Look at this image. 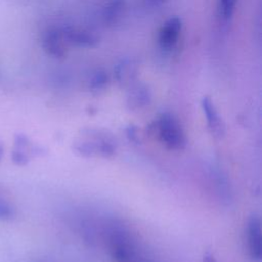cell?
<instances>
[{
    "label": "cell",
    "mask_w": 262,
    "mask_h": 262,
    "mask_svg": "<svg viewBox=\"0 0 262 262\" xmlns=\"http://www.w3.org/2000/svg\"><path fill=\"white\" fill-rule=\"evenodd\" d=\"M248 249L251 259L254 262H261L262 259V236L261 221L258 216H252L248 222Z\"/></svg>",
    "instance_id": "277c9868"
},
{
    "label": "cell",
    "mask_w": 262,
    "mask_h": 262,
    "mask_svg": "<svg viewBox=\"0 0 262 262\" xmlns=\"http://www.w3.org/2000/svg\"><path fill=\"white\" fill-rule=\"evenodd\" d=\"M126 9L125 0H108L102 9V19L107 26L119 23Z\"/></svg>",
    "instance_id": "9c48e42d"
},
{
    "label": "cell",
    "mask_w": 262,
    "mask_h": 262,
    "mask_svg": "<svg viewBox=\"0 0 262 262\" xmlns=\"http://www.w3.org/2000/svg\"><path fill=\"white\" fill-rule=\"evenodd\" d=\"M62 33L67 43L75 46L94 47L99 42L98 37L88 30L74 27H66L62 29Z\"/></svg>",
    "instance_id": "5b68a950"
},
{
    "label": "cell",
    "mask_w": 262,
    "mask_h": 262,
    "mask_svg": "<svg viewBox=\"0 0 262 262\" xmlns=\"http://www.w3.org/2000/svg\"><path fill=\"white\" fill-rule=\"evenodd\" d=\"M13 214V210L10 205L3 199H0V219L10 218Z\"/></svg>",
    "instance_id": "5bb4252c"
},
{
    "label": "cell",
    "mask_w": 262,
    "mask_h": 262,
    "mask_svg": "<svg viewBox=\"0 0 262 262\" xmlns=\"http://www.w3.org/2000/svg\"><path fill=\"white\" fill-rule=\"evenodd\" d=\"M204 262H215L214 261V257L211 254H206L204 257Z\"/></svg>",
    "instance_id": "2e32d148"
},
{
    "label": "cell",
    "mask_w": 262,
    "mask_h": 262,
    "mask_svg": "<svg viewBox=\"0 0 262 262\" xmlns=\"http://www.w3.org/2000/svg\"><path fill=\"white\" fill-rule=\"evenodd\" d=\"M67 41L64 39L62 29L50 28L48 29L42 39V46L44 51L55 58H61L67 52Z\"/></svg>",
    "instance_id": "3957f363"
},
{
    "label": "cell",
    "mask_w": 262,
    "mask_h": 262,
    "mask_svg": "<svg viewBox=\"0 0 262 262\" xmlns=\"http://www.w3.org/2000/svg\"><path fill=\"white\" fill-rule=\"evenodd\" d=\"M2 152H3V148H2V145H1V143H0V159H1V157H2Z\"/></svg>",
    "instance_id": "e0dca14e"
},
{
    "label": "cell",
    "mask_w": 262,
    "mask_h": 262,
    "mask_svg": "<svg viewBox=\"0 0 262 262\" xmlns=\"http://www.w3.org/2000/svg\"><path fill=\"white\" fill-rule=\"evenodd\" d=\"M166 0H145V2L147 3L148 6H151V7H157V6H160L162 5Z\"/></svg>",
    "instance_id": "9a60e30c"
},
{
    "label": "cell",
    "mask_w": 262,
    "mask_h": 262,
    "mask_svg": "<svg viewBox=\"0 0 262 262\" xmlns=\"http://www.w3.org/2000/svg\"><path fill=\"white\" fill-rule=\"evenodd\" d=\"M110 249L114 262H137L132 241L122 230L112 232L110 236Z\"/></svg>",
    "instance_id": "7a4b0ae2"
},
{
    "label": "cell",
    "mask_w": 262,
    "mask_h": 262,
    "mask_svg": "<svg viewBox=\"0 0 262 262\" xmlns=\"http://www.w3.org/2000/svg\"><path fill=\"white\" fill-rule=\"evenodd\" d=\"M181 19L179 17H171L168 19L159 32V45L162 49H172L178 40L181 31Z\"/></svg>",
    "instance_id": "8992f818"
},
{
    "label": "cell",
    "mask_w": 262,
    "mask_h": 262,
    "mask_svg": "<svg viewBox=\"0 0 262 262\" xmlns=\"http://www.w3.org/2000/svg\"><path fill=\"white\" fill-rule=\"evenodd\" d=\"M150 101V92L143 84L133 85L128 95V105L132 110H137L145 106Z\"/></svg>",
    "instance_id": "8fae6325"
},
{
    "label": "cell",
    "mask_w": 262,
    "mask_h": 262,
    "mask_svg": "<svg viewBox=\"0 0 262 262\" xmlns=\"http://www.w3.org/2000/svg\"><path fill=\"white\" fill-rule=\"evenodd\" d=\"M108 83V75L105 71L98 69L90 77L89 89L92 91L102 90Z\"/></svg>",
    "instance_id": "7c38bea8"
},
{
    "label": "cell",
    "mask_w": 262,
    "mask_h": 262,
    "mask_svg": "<svg viewBox=\"0 0 262 262\" xmlns=\"http://www.w3.org/2000/svg\"><path fill=\"white\" fill-rule=\"evenodd\" d=\"M236 2L237 0H218V11L222 20L227 21L231 18Z\"/></svg>",
    "instance_id": "4fadbf2b"
},
{
    "label": "cell",
    "mask_w": 262,
    "mask_h": 262,
    "mask_svg": "<svg viewBox=\"0 0 262 262\" xmlns=\"http://www.w3.org/2000/svg\"><path fill=\"white\" fill-rule=\"evenodd\" d=\"M35 152L34 145L24 136L18 135L15 138L14 147L12 150V160L17 165H25L30 161L31 156Z\"/></svg>",
    "instance_id": "ba28073f"
},
{
    "label": "cell",
    "mask_w": 262,
    "mask_h": 262,
    "mask_svg": "<svg viewBox=\"0 0 262 262\" xmlns=\"http://www.w3.org/2000/svg\"><path fill=\"white\" fill-rule=\"evenodd\" d=\"M161 142L169 149L181 150L185 146V136L178 121L168 113L162 114L157 121Z\"/></svg>",
    "instance_id": "6da1fadb"
},
{
    "label": "cell",
    "mask_w": 262,
    "mask_h": 262,
    "mask_svg": "<svg viewBox=\"0 0 262 262\" xmlns=\"http://www.w3.org/2000/svg\"><path fill=\"white\" fill-rule=\"evenodd\" d=\"M136 70L137 66L134 62V60L130 58H124L121 59L114 69V74L116 77V80L120 84H128L131 83L136 76Z\"/></svg>",
    "instance_id": "30bf717a"
},
{
    "label": "cell",
    "mask_w": 262,
    "mask_h": 262,
    "mask_svg": "<svg viewBox=\"0 0 262 262\" xmlns=\"http://www.w3.org/2000/svg\"><path fill=\"white\" fill-rule=\"evenodd\" d=\"M202 107L206 116L209 130L214 136L221 137L224 133V125L210 97L205 96L202 99Z\"/></svg>",
    "instance_id": "52a82bcc"
}]
</instances>
